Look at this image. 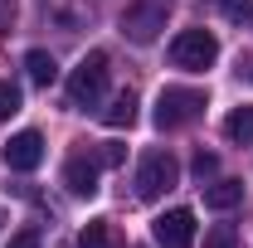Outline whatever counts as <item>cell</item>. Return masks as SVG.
I'll return each mask as SVG.
<instances>
[{
    "label": "cell",
    "mask_w": 253,
    "mask_h": 248,
    "mask_svg": "<svg viewBox=\"0 0 253 248\" xmlns=\"http://www.w3.org/2000/svg\"><path fill=\"white\" fill-rule=\"evenodd\" d=\"M25 73H30V83L49 88V83L59 78V63H54V54H44V49H30V54H25Z\"/></svg>",
    "instance_id": "obj_9"
},
{
    "label": "cell",
    "mask_w": 253,
    "mask_h": 248,
    "mask_svg": "<svg viewBox=\"0 0 253 248\" xmlns=\"http://www.w3.org/2000/svg\"><path fill=\"white\" fill-rule=\"evenodd\" d=\"M166 30V0H136L122 10V34L131 44H151Z\"/></svg>",
    "instance_id": "obj_5"
},
{
    "label": "cell",
    "mask_w": 253,
    "mask_h": 248,
    "mask_svg": "<svg viewBox=\"0 0 253 248\" xmlns=\"http://www.w3.org/2000/svg\"><path fill=\"white\" fill-rule=\"evenodd\" d=\"M122 146H102V165H122Z\"/></svg>",
    "instance_id": "obj_20"
},
{
    "label": "cell",
    "mask_w": 253,
    "mask_h": 248,
    "mask_svg": "<svg viewBox=\"0 0 253 248\" xmlns=\"http://www.w3.org/2000/svg\"><path fill=\"white\" fill-rule=\"evenodd\" d=\"M214 59H219V39L210 30H180L170 39V63H175V68L200 73V68H210Z\"/></svg>",
    "instance_id": "obj_4"
},
{
    "label": "cell",
    "mask_w": 253,
    "mask_h": 248,
    "mask_svg": "<svg viewBox=\"0 0 253 248\" xmlns=\"http://www.w3.org/2000/svg\"><path fill=\"white\" fill-rule=\"evenodd\" d=\"M0 156H5L10 170H34V165L44 161V136H39V131H15Z\"/></svg>",
    "instance_id": "obj_7"
},
{
    "label": "cell",
    "mask_w": 253,
    "mask_h": 248,
    "mask_svg": "<svg viewBox=\"0 0 253 248\" xmlns=\"http://www.w3.org/2000/svg\"><path fill=\"white\" fill-rule=\"evenodd\" d=\"M10 248H39V229H25V234H15Z\"/></svg>",
    "instance_id": "obj_19"
},
{
    "label": "cell",
    "mask_w": 253,
    "mask_h": 248,
    "mask_svg": "<svg viewBox=\"0 0 253 248\" xmlns=\"http://www.w3.org/2000/svg\"><path fill=\"white\" fill-rule=\"evenodd\" d=\"M224 136L229 141H253V107H234L224 117Z\"/></svg>",
    "instance_id": "obj_12"
},
{
    "label": "cell",
    "mask_w": 253,
    "mask_h": 248,
    "mask_svg": "<svg viewBox=\"0 0 253 248\" xmlns=\"http://www.w3.org/2000/svg\"><path fill=\"white\" fill-rule=\"evenodd\" d=\"M224 15L234 25H244V20H253V0H224Z\"/></svg>",
    "instance_id": "obj_16"
},
{
    "label": "cell",
    "mask_w": 253,
    "mask_h": 248,
    "mask_svg": "<svg viewBox=\"0 0 253 248\" xmlns=\"http://www.w3.org/2000/svg\"><path fill=\"white\" fill-rule=\"evenodd\" d=\"M15 15H20V0H0V34H10Z\"/></svg>",
    "instance_id": "obj_18"
},
{
    "label": "cell",
    "mask_w": 253,
    "mask_h": 248,
    "mask_svg": "<svg viewBox=\"0 0 253 248\" xmlns=\"http://www.w3.org/2000/svg\"><path fill=\"white\" fill-rule=\"evenodd\" d=\"M78 248H112V229H107V219H88V224L78 229Z\"/></svg>",
    "instance_id": "obj_13"
},
{
    "label": "cell",
    "mask_w": 253,
    "mask_h": 248,
    "mask_svg": "<svg viewBox=\"0 0 253 248\" xmlns=\"http://www.w3.org/2000/svg\"><path fill=\"white\" fill-rule=\"evenodd\" d=\"M205 248H239V234H234V224H214V229L205 234Z\"/></svg>",
    "instance_id": "obj_14"
},
{
    "label": "cell",
    "mask_w": 253,
    "mask_h": 248,
    "mask_svg": "<svg viewBox=\"0 0 253 248\" xmlns=\"http://www.w3.org/2000/svg\"><path fill=\"white\" fill-rule=\"evenodd\" d=\"M200 112H205V93H200V88H161L151 117H156L161 131H175V126L195 122Z\"/></svg>",
    "instance_id": "obj_1"
},
{
    "label": "cell",
    "mask_w": 253,
    "mask_h": 248,
    "mask_svg": "<svg viewBox=\"0 0 253 248\" xmlns=\"http://www.w3.org/2000/svg\"><path fill=\"white\" fill-rule=\"evenodd\" d=\"M175 180H180V161L170 151H146L141 156V165H136V195L141 200H161Z\"/></svg>",
    "instance_id": "obj_3"
},
{
    "label": "cell",
    "mask_w": 253,
    "mask_h": 248,
    "mask_svg": "<svg viewBox=\"0 0 253 248\" xmlns=\"http://www.w3.org/2000/svg\"><path fill=\"white\" fill-rule=\"evenodd\" d=\"M107 93V54H88L68 73V102L73 107H97Z\"/></svg>",
    "instance_id": "obj_2"
},
{
    "label": "cell",
    "mask_w": 253,
    "mask_h": 248,
    "mask_svg": "<svg viewBox=\"0 0 253 248\" xmlns=\"http://www.w3.org/2000/svg\"><path fill=\"white\" fill-rule=\"evenodd\" d=\"M239 73H244V78H253V63H239Z\"/></svg>",
    "instance_id": "obj_21"
},
{
    "label": "cell",
    "mask_w": 253,
    "mask_h": 248,
    "mask_svg": "<svg viewBox=\"0 0 253 248\" xmlns=\"http://www.w3.org/2000/svg\"><path fill=\"white\" fill-rule=\"evenodd\" d=\"M15 112H20V88L15 83H0V122L15 117Z\"/></svg>",
    "instance_id": "obj_15"
},
{
    "label": "cell",
    "mask_w": 253,
    "mask_h": 248,
    "mask_svg": "<svg viewBox=\"0 0 253 248\" xmlns=\"http://www.w3.org/2000/svg\"><path fill=\"white\" fill-rule=\"evenodd\" d=\"M63 185H68V195H78V200H93L97 195V161L93 156H68Z\"/></svg>",
    "instance_id": "obj_8"
},
{
    "label": "cell",
    "mask_w": 253,
    "mask_h": 248,
    "mask_svg": "<svg viewBox=\"0 0 253 248\" xmlns=\"http://www.w3.org/2000/svg\"><path fill=\"white\" fill-rule=\"evenodd\" d=\"M102 122H107V126H131V122H136V93H131V88L117 93V97H112V107L102 112Z\"/></svg>",
    "instance_id": "obj_11"
},
{
    "label": "cell",
    "mask_w": 253,
    "mask_h": 248,
    "mask_svg": "<svg viewBox=\"0 0 253 248\" xmlns=\"http://www.w3.org/2000/svg\"><path fill=\"white\" fill-rule=\"evenodd\" d=\"M151 234H156V244H166V248H190L195 244V214H190V209H166V214L151 224Z\"/></svg>",
    "instance_id": "obj_6"
},
{
    "label": "cell",
    "mask_w": 253,
    "mask_h": 248,
    "mask_svg": "<svg viewBox=\"0 0 253 248\" xmlns=\"http://www.w3.org/2000/svg\"><path fill=\"white\" fill-rule=\"evenodd\" d=\"M244 200V180H214V185H205V205L210 209H234Z\"/></svg>",
    "instance_id": "obj_10"
},
{
    "label": "cell",
    "mask_w": 253,
    "mask_h": 248,
    "mask_svg": "<svg viewBox=\"0 0 253 248\" xmlns=\"http://www.w3.org/2000/svg\"><path fill=\"white\" fill-rule=\"evenodd\" d=\"M214 170H219V161H214L210 151H200V156H195V180H200V185H205V180H210Z\"/></svg>",
    "instance_id": "obj_17"
},
{
    "label": "cell",
    "mask_w": 253,
    "mask_h": 248,
    "mask_svg": "<svg viewBox=\"0 0 253 248\" xmlns=\"http://www.w3.org/2000/svg\"><path fill=\"white\" fill-rule=\"evenodd\" d=\"M0 229H5V209H0Z\"/></svg>",
    "instance_id": "obj_22"
}]
</instances>
